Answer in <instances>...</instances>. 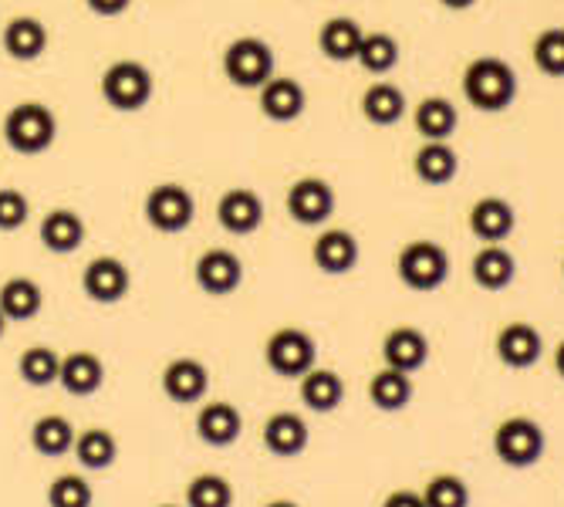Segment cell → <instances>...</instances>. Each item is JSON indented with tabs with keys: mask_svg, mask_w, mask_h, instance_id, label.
<instances>
[{
	"mask_svg": "<svg viewBox=\"0 0 564 507\" xmlns=\"http://www.w3.org/2000/svg\"><path fill=\"white\" fill-rule=\"evenodd\" d=\"M459 91H464L470 109L500 116L518 101V72L497 55H480L459 75Z\"/></svg>",
	"mask_w": 564,
	"mask_h": 507,
	"instance_id": "obj_1",
	"label": "cell"
},
{
	"mask_svg": "<svg viewBox=\"0 0 564 507\" xmlns=\"http://www.w3.org/2000/svg\"><path fill=\"white\" fill-rule=\"evenodd\" d=\"M58 139V119L44 101H18V106L4 116V142L18 152V157H41Z\"/></svg>",
	"mask_w": 564,
	"mask_h": 507,
	"instance_id": "obj_2",
	"label": "cell"
},
{
	"mask_svg": "<svg viewBox=\"0 0 564 507\" xmlns=\"http://www.w3.org/2000/svg\"><path fill=\"white\" fill-rule=\"evenodd\" d=\"M224 78L240 91H258L268 78H274V47L264 37H237L224 47L220 58Z\"/></svg>",
	"mask_w": 564,
	"mask_h": 507,
	"instance_id": "obj_3",
	"label": "cell"
},
{
	"mask_svg": "<svg viewBox=\"0 0 564 507\" xmlns=\"http://www.w3.org/2000/svg\"><path fill=\"white\" fill-rule=\"evenodd\" d=\"M395 274L409 291H440L449 281V254L436 240H409L395 258Z\"/></svg>",
	"mask_w": 564,
	"mask_h": 507,
	"instance_id": "obj_4",
	"label": "cell"
},
{
	"mask_svg": "<svg viewBox=\"0 0 564 507\" xmlns=\"http://www.w3.org/2000/svg\"><path fill=\"white\" fill-rule=\"evenodd\" d=\"M547 450V436L538 420L531 417H507L494 430V453L503 467L528 471L534 467Z\"/></svg>",
	"mask_w": 564,
	"mask_h": 507,
	"instance_id": "obj_5",
	"label": "cell"
},
{
	"mask_svg": "<svg viewBox=\"0 0 564 507\" xmlns=\"http://www.w3.org/2000/svg\"><path fill=\"white\" fill-rule=\"evenodd\" d=\"M152 72L142 65V62H132V58H122L116 65L106 68L98 82V91L106 98V106L116 109V112H142L152 98Z\"/></svg>",
	"mask_w": 564,
	"mask_h": 507,
	"instance_id": "obj_6",
	"label": "cell"
},
{
	"mask_svg": "<svg viewBox=\"0 0 564 507\" xmlns=\"http://www.w3.org/2000/svg\"><path fill=\"white\" fill-rule=\"evenodd\" d=\"M264 363L281 379H301L318 366V345L304 328H278L264 345Z\"/></svg>",
	"mask_w": 564,
	"mask_h": 507,
	"instance_id": "obj_7",
	"label": "cell"
},
{
	"mask_svg": "<svg viewBox=\"0 0 564 507\" xmlns=\"http://www.w3.org/2000/svg\"><path fill=\"white\" fill-rule=\"evenodd\" d=\"M145 224L160 234H183L196 217V199L183 183H156L142 203Z\"/></svg>",
	"mask_w": 564,
	"mask_h": 507,
	"instance_id": "obj_8",
	"label": "cell"
},
{
	"mask_svg": "<svg viewBox=\"0 0 564 507\" xmlns=\"http://www.w3.org/2000/svg\"><path fill=\"white\" fill-rule=\"evenodd\" d=\"M284 207L294 224L301 227H322L335 214V190L322 176H301L288 186Z\"/></svg>",
	"mask_w": 564,
	"mask_h": 507,
	"instance_id": "obj_9",
	"label": "cell"
},
{
	"mask_svg": "<svg viewBox=\"0 0 564 507\" xmlns=\"http://www.w3.org/2000/svg\"><path fill=\"white\" fill-rule=\"evenodd\" d=\"M494 352H497L500 366L524 373V369H534L541 363L544 338L531 322H507L494 338Z\"/></svg>",
	"mask_w": 564,
	"mask_h": 507,
	"instance_id": "obj_10",
	"label": "cell"
},
{
	"mask_svg": "<svg viewBox=\"0 0 564 507\" xmlns=\"http://www.w3.org/2000/svg\"><path fill=\"white\" fill-rule=\"evenodd\" d=\"M193 278H196L199 291H207L214 298H227L243 284V261L227 247H210L196 258Z\"/></svg>",
	"mask_w": 564,
	"mask_h": 507,
	"instance_id": "obj_11",
	"label": "cell"
},
{
	"mask_svg": "<svg viewBox=\"0 0 564 507\" xmlns=\"http://www.w3.org/2000/svg\"><path fill=\"white\" fill-rule=\"evenodd\" d=\"M217 220L227 234L234 237H250L264 224V199L258 190L250 186H230L217 199Z\"/></svg>",
	"mask_w": 564,
	"mask_h": 507,
	"instance_id": "obj_12",
	"label": "cell"
},
{
	"mask_svg": "<svg viewBox=\"0 0 564 507\" xmlns=\"http://www.w3.org/2000/svg\"><path fill=\"white\" fill-rule=\"evenodd\" d=\"M132 288V274L119 258H95L82 271V291L95 304H119Z\"/></svg>",
	"mask_w": 564,
	"mask_h": 507,
	"instance_id": "obj_13",
	"label": "cell"
},
{
	"mask_svg": "<svg viewBox=\"0 0 564 507\" xmlns=\"http://www.w3.org/2000/svg\"><path fill=\"white\" fill-rule=\"evenodd\" d=\"M382 363L399 373H420L430 363V338L416 325H395L382 338Z\"/></svg>",
	"mask_w": 564,
	"mask_h": 507,
	"instance_id": "obj_14",
	"label": "cell"
},
{
	"mask_svg": "<svg viewBox=\"0 0 564 507\" xmlns=\"http://www.w3.org/2000/svg\"><path fill=\"white\" fill-rule=\"evenodd\" d=\"M467 227L480 244H507L518 230V214L503 196H480L467 214Z\"/></svg>",
	"mask_w": 564,
	"mask_h": 507,
	"instance_id": "obj_15",
	"label": "cell"
},
{
	"mask_svg": "<svg viewBox=\"0 0 564 507\" xmlns=\"http://www.w3.org/2000/svg\"><path fill=\"white\" fill-rule=\"evenodd\" d=\"M258 106L264 112V119L271 122H294L304 116L307 109V91L297 78H288V75H274L268 78L261 88H258Z\"/></svg>",
	"mask_w": 564,
	"mask_h": 507,
	"instance_id": "obj_16",
	"label": "cell"
},
{
	"mask_svg": "<svg viewBox=\"0 0 564 507\" xmlns=\"http://www.w3.org/2000/svg\"><path fill=\"white\" fill-rule=\"evenodd\" d=\"M0 44H4L8 58L14 62H37L44 58V51L51 44V34H47V24L34 14H18L4 24V31H0Z\"/></svg>",
	"mask_w": 564,
	"mask_h": 507,
	"instance_id": "obj_17",
	"label": "cell"
},
{
	"mask_svg": "<svg viewBox=\"0 0 564 507\" xmlns=\"http://www.w3.org/2000/svg\"><path fill=\"white\" fill-rule=\"evenodd\" d=\"M312 261L322 274L341 278L358 268V240L341 227H328L312 244Z\"/></svg>",
	"mask_w": 564,
	"mask_h": 507,
	"instance_id": "obj_18",
	"label": "cell"
},
{
	"mask_svg": "<svg viewBox=\"0 0 564 507\" xmlns=\"http://www.w3.org/2000/svg\"><path fill=\"white\" fill-rule=\"evenodd\" d=\"M470 278L480 291H507L518 278V258L503 244H484L470 261Z\"/></svg>",
	"mask_w": 564,
	"mask_h": 507,
	"instance_id": "obj_19",
	"label": "cell"
},
{
	"mask_svg": "<svg viewBox=\"0 0 564 507\" xmlns=\"http://www.w3.org/2000/svg\"><path fill=\"white\" fill-rule=\"evenodd\" d=\"M240 433H243V417L227 399H214L196 413V436L207 446H217V450L234 446Z\"/></svg>",
	"mask_w": 564,
	"mask_h": 507,
	"instance_id": "obj_20",
	"label": "cell"
},
{
	"mask_svg": "<svg viewBox=\"0 0 564 507\" xmlns=\"http://www.w3.org/2000/svg\"><path fill=\"white\" fill-rule=\"evenodd\" d=\"M37 240L51 254H75L85 244V220H82V214L72 211V207L47 211L41 227H37Z\"/></svg>",
	"mask_w": 564,
	"mask_h": 507,
	"instance_id": "obj_21",
	"label": "cell"
},
{
	"mask_svg": "<svg viewBox=\"0 0 564 507\" xmlns=\"http://www.w3.org/2000/svg\"><path fill=\"white\" fill-rule=\"evenodd\" d=\"M207 389H210V369L199 359H173L163 369V392L180 406L199 402L207 396Z\"/></svg>",
	"mask_w": 564,
	"mask_h": 507,
	"instance_id": "obj_22",
	"label": "cell"
},
{
	"mask_svg": "<svg viewBox=\"0 0 564 507\" xmlns=\"http://www.w3.org/2000/svg\"><path fill=\"white\" fill-rule=\"evenodd\" d=\"M358 109H362L366 122L369 126H379V129H392L405 119V91L392 82H372L366 91H362V101H358Z\"/></svg>",
	"mask_w": 564,
	"mask_h": 507,
	"instance_id": "obj_23",
	"label": "cell"
},
{
	"mask_svg": "<svg viewBox=\"0 0 564 507\" xmlns=\"http://www.w3.org/2000/svg\"><path fill=\"white\" fill-rule=\"evenodd\" d=\"M58 382L65 392L72 396H95L101 389V382H106V363L98 359L95 352H68L62 355V373H58Z\"/></svg>",
	"mask_w": 564,
	"mask_h": 507,
	"instance_id": "obj_24",
	"label": "cell"
},
{
	"mask_svg": "<svg viewBox=\"0 0 564 507\" xmlns=\"http://www.w3.org/2000/svg\"><path fill=\"white\" fill-rule=\"evenodd\" d=\"M362 37H366V28L362 24H358L355 18L338 14V18H328L322 24V31H318V51H322L328 62L345 65V62H355Z\"/></svg>",
	"mask_w": 564,
	"mask_h": 507,
	"instance_id": "obj_25",
	"label": "cell"
},
{
	"mask_svg": "<svg viewBox=\"0 0 564 507\" xmlns=\"http://www.w3.org/2000/svg\"><path fill=\"white\" fill-rule=\"evenodd\" d=\"M413 126L426 142H449L459 129V112L446 95H430L413 109Z\"/></svg>",
	"mask_w": 564,
	"mask_h": 507,
	"instance_id": "obj_26",
	"label": "cell"
},
{
	"mask_svg": "<svg viewBox=\"0 0 564 507\" xmlns=\"http://www.w3.org/2000/svg\"><path fill=\"white\" fill-rule=\"evenodd\" d=\"M413 173L423 186H449L459 173V157L449 142H423L413 157Z\"/></svg>",
	"mask_w": 564,
	"mask_h": 507,
	"instance_id": "obj_27",
	"label": "cell"
},
{
	"mask_svg": "<svg viewBox=\"0 0 564 507\" xmlns=\"http://www.w3.org/2000/svg\"><path fill=\"white\" fill-rule=\"evenodd\" d=\"M301 386V402L307 406L312 413H335L338 406L345 402V379L335 369H312L297 379Z\"/></svg>",
	"mask_w": 564,
	"mask_h": 507,
	"instance_id": "obj_28",
	"label": "cell"
},
{
	"mask_svg": "<svg viewBox=\"0 0 564 507\" xmlns=\"http://www.w3.org/2000/svg\"><path fill=\"white\" fill-rule=\"evenodd\" d=\"M261 436L274 456H301L307 450V440H312V430H307V423L297 413L281 410V413L268 417Z\"/></svg>",
	"mask_w": 564,
	"mask_h": 507,
	"instance_id": "obj_29",
	"label": "cell"
},
{
	"mask_svg": "<svg viewBox=\"0 0 564 507\" xmlns=\"http://www.w3.org/2000/svg\"><path fill=\"white\" fill-rule=\"evenodd\" d=\"M44 309V291L34 278H8L0 288V312L8 322H31Z\"/></svg>",
	"mask_w": 564,
	"mask_h": 507,
	"instance_id": "obj_30",
	"label": "cell"
},
{
	"mask_svg": "<svg viewBox=\"0 0 564 507\" xmlns=\"http://www.w3.org/2000/svg\"><path fill=\"white\" fill-rule=\"evenodd\" d=\"M413 376L409 373H399V369H389L382 366L372 379H369V402L382 413H399L405 410L409 402H413Z\"/></svg>",
	"mask_w": 564,
	"mask_h": 507,
	"instance_id": "obj_31",
	"label": "cell"
},
{
	"mask_svg": "<svg viewBox=\"0 0 564 507\" xmlns=\"http://www.w3.org/2000/svg\"><path fill=\"white\" fill-rule=\"evenodd\" d=\"M75 461L85 467V471H106L116 464V456H119V440L109 433V430H101V427H88L75 436Z\"/></svg>",
	"mask_w": 564,
	"mask_h": 507,
	"instance_id": "obj_32",
	"label": "cell"
},
{
	"mask_svg": "<svg viewBox=\"0 0 564 507\" xmlns=\"http://www.w3.org/2000/svg\"><path fill=\"white\" fill-rule=\"evenodd\" d=\"M399 41L389 34V31H366V37H362V44H358V55H355V62L362 65L369 75H376V78H382V75H389L395 65H399Z\"/></svg>",
	"mask_w": 564,
	"mask_h": 507,
	"instance_id": "obj_33",
	"label": "cell"
},
{
	"mask_svg": "<svg viewBox=\"0 0 564 507\" xmlns=\"http://www.w3.org/2000/svg\"><path fill=\"white\" fill-rule=\"evenodd\" d=\"M75 427L72 420L58 417V413H47L41 420H34L31 427V446L41 453V456H65L72 446H75Z\"/></svg>",
	"mask_w": 564,
	"mask_h": 507,
	"instance_id": "obj_34",
	"label": "cell"
},
{
	"mask_svg": "<svg viewBox=\"0 0 564 507\" xmlns=\"http://www.w3.org/2000/svg\"><path fill=\"white\" fill-rule=\"evenodd\" d=\"M58 373H62V355L47 345H31L21 352L18 359V376L34 386V389H44L51 382H58Z\"/></svg>",
	"mask_w": 564,
	"mask_h": 507,
	"instance_id": "obj_35",
	"label": "cell"
},
{
	"mask_svg": "<svg viewBox=\"0 0 564 507\" xmlns=\"http://www.w3.org/2000/svg\"><path fill=\"white\" fill-rule=\"evenodd\" d=\"M531 62L544 78H564V28L538 31L531 44Z\"/></svg>",
	"mask_w": 564,
	"mask_h": 507,
	"instance_id": "obj_36",
	"label": "cell"
},
{
	"mask_svg": "<svg viewBox=\"0 0 564 507\" xmlns=\"http://www.w3.org/2000/svg\"><path fill=\"white\" fill-rule=\"evenodd\" d=\"M186 507H234V487L220 474H199L186 487Z\"/></svg>",
	"mask_w": 564,
	"mask_h": 507,
	"instance_id": "obj_37",
	"label": "cell"
},
{
	"mask_svg": "<svg viewBox=\"0 0 564 507\" xmlns=\"http://www.w3.org/2000/svg\"><path fill=\"white\" fill-rule=\"evenodd\" d=\"M426 507H470V487L456 474H436L423 487Z\"/></svg>",
	"mask_w": 564,
	"mask_h": 507,
	"instance_id": "obj_38",
	"label": "cell"
},
{
	"mask_svg": "<svg viewBox=\"0 0 564 507\" xmlns=\"http://www.w3.org/2000/svg\"><path fill=\"white\" fill-rule=\"evenodd\" d=\"M95 490L78 474H62L47 487V507H91Z\"/></svg>",
	"mask_w": 564,
	"mask_h": 507,
	"instance_id": "obj_39",
	"label": "cell"
},
{
	"mask_svg": "<svg viewBox=\"0 0 564 507\" xmlns=\"http://www.w3.org/2000/svg\"><path fill=\"white\" fill-rule=\"evenodd\" d=\"M31 203L18 186H0V234H14L28 224Z\"/></svg>",
	"mask_w": 564,
	"mask_h": 507,
	"instance_id": "obj_40",
	"label": "cell"
},
{
	"mask_svg": "<svg viewBox=\"0 0 564 507\" xmlns=\"http://www.w3.org/2000/svg\"><path fill=\"white\" fill-rule=\"evenodd\" d=\"M132 0H85V8L95 14V18H122L129 11Z\"/></svg>",
	"mask_w": 564,
	"mask_h": 507,
	"instance_id": "obj_41",
	"label": "cell"
},
{
	"mask_svg": "<svg viewBox=\"0 0 564 507\" xmlns=\"http://www.w3.org/2000/svg\"><path fill=\"white\" fill-rule=\"evenodd\" d=\"M382 507H426V500H423V490L399 487V490H392V494L382 500Z\"/></svg>",
	"mask_w": 564,
	"mask_h": 507,
	"instance_id": "obj_42",
	"label": "cell"
},
{
	"mask_svg": "<svg viewBox=\"0 0 564 507\" xmlns=\"http://www.w3.org/2000/svg\"><path fill=\"white\" fill-rule=\"evenodd\" d=\"M480 0H440V8H446V11H453V14H464V11H470V8H477Z\"/></svg>",
	"mask_w": 564,
	"mask_h": 507,
	"instance_id": "obj_43",
	"label": "cell"
},
{
	"mask_svg": "<svg viewBox=\"0 0 564 507\" xmlns=\"http://www.w3.org/2000/svg\"><path fill=\"white\" fill-rule=\"evenodd\" d=\"M554 373L564 379V338L557 342V348H554Z\"/></svg>",
	"mask_w": 564,
	"mask_h": 507,
	"instance_id": "obj_44",
	"label": "cell"
},
{
	"mask_svg": "<svg viewBox=\"0 0 564 507\" xmlns=\"http://www.w3.org/2000/svg\"><path fill=\"white\" fill-rule=\"evenodd\" d=\"M264 507H297V504H294V500H284V497H281V500H268Z\"/></svg>",
	"mask_w": 564,
	"mask_h": 507,
	"instance_id": "obj_45",
	"label": "cell"
},
{
	"mask_svg": "<svg viewBox=\"0 0 564 507\" xmlns=\"http://www.w3.org/2000/svg\"><path fill=\"white\" fill-rule=\"evenodd\" d=\"M4 328H8V319H4V312H0V338H4Z\"/></svg>",
	"mask_w": 564,
	"mask_h": 507,
	"instance_id": "obj_46",
	"label": "cell"
},
{
	"mask_svg": "<svg viewBox=\"0 0 564 507\" xmlns=\"http://www.w3.org/2000/svg\"><path fill=\"white\" fill-rule=\"evenodd\" d=\"M163 507H176V504H163Z\"/></svg>",
	"mask_w": 564,
	"mask_h": 507,
	"instance_id": "obj_47",
	"label": "cell"
},
{
	"mask_svg": "<svg viewBox=\"0 0 564 507\" xmlns=\"http://www.w3.org/2000/svg\"><path fill=\"white\" fill-rule=\"evenodd\" d=\"M561 274H564V261H561Z\"/></svg>",
	"mask_w": 564,
	"mask_h": 507,
	"instance_id": "obj_48",
	"label": "cell"
}]
</instances>
